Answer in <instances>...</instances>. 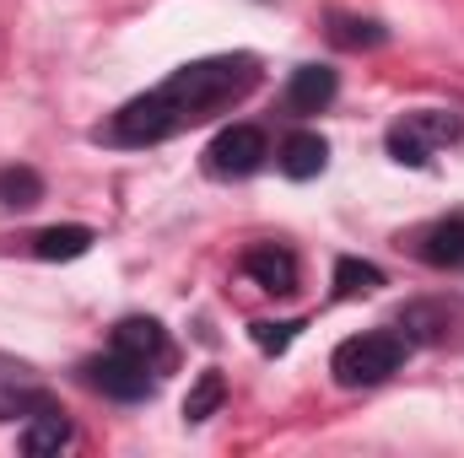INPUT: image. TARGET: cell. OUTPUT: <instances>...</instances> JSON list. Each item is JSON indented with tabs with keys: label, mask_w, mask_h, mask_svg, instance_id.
Here are the masks:
<instances>
[{
	"label": "cell",
	"mask_w": 464,
	"mask_h": 458,
	"mask_svg": "<svg viewBox=\"0 0 464 458\" xmlns=\"http://www.w3.org/2000/svg\"><path fill=\"white\" fill-rule=\"evenodd\" d=\"M71 421L60 415V405H49V410H38V415H27V426H22V453L27 458H49L60 453V448H71Z\"/></svg>",
	"instance_id": "cell-9"
},
{
	"label": "cell",
	"mask_w": 464,
	"mask_h": 458,
	"mask_svg": "<svg viewBox=\"0 0 464 458\" xmlns=\"http://www.w3.org/2000/svg\"><path fill=\"white\" fill-rule=\"evenodd\" d=\"M411 356V340L400 329H372V335H351V340L335 345L330 356V372L341 388H372L383 377H394Z\"/></svg>",
	"instance_id": "cell-2"
},
{
	"label": "cell",
	"mask_w": 464,
	"mask_h": 458,
	"mask_svg": "<svg viewBox=\"0 0 464 458\" xmlns=\"http://www.w3.org/2000/svg\"><path fill=\"white\" fill-rule=\"evenodd\" d=\"M54 399L27 377V367H5L0 372V421H16V415H38L49 410Z\"/></svg>",
	"instance_id": "cell-10"
},
{
	"label": "cell",
	"mask_w": 464,
	"mask_h": 458,
	"mask_svg": "<svg viewBox=\"0 0 464 458\" xmlns=\"http://www.w3.org/2000/svg\"><path fill=\"white\" fill-rule=\"evenodd\" d=\"M416 253H421L427 264H438V270L464 264V216H443V222H432V227L416 237Z\"/></svg>",
	"instance_id": "cell-11"
},
{
	"label": "cell",
	"mask_w": 464,
	"mask_h": 458,
	"mask_svg": "<svg viewBox=\"0 0 464 458\" xmlns=\"http://www.w3.org/2000/svg\"><path fill=\"white\" fill-rule=\"evenodd\" d=\"M114 350L119 356H135V361H157L162 350H168V335H162V324L157 319H119L114 324Z\"/></svg>",
	"instance_id": "cell-12"
},
{
	"label": "cell",
	"mask_w": 464,
	"mask_h": 458,
	"mask_svg": "<svg viewBox=\"0 0 464 458\" xmlns=\"http://www.w3.org/2000/svg\"><path fill=\"white\" fill-rule=\"evenodd\" d=\"M87 383L98 388V394H109L119 405H135V399H151V372H146V361H135V356H103V361H87Z\"/></svg>",
	"instance_id": "cell-5"
},
{
	"label": "cell",
	"mask_w": 464,
	"mask_h": 458,
	"mask_svg": "<svg viewBox=\"0 0 464 458\" xmlns=\"http://www.w3.org/2000/svg\"><path fill=\"white\" fill-rule=\"evenodd\" d=\"M92 248V227H82V222H71V227H44L33 237V253L38 259H49V264H65V259H82Z\"/></svg>",
	"instance_id": "cell-13"
},
{
	"label": "cell",
	"mask_w": 464,
	"mask_h": 458,
	"mask_svg": "<svg viewBox=\"0 0 464 458\" xmlns=\"http://www.w3.org/2000/svg\"><path fill=\"white\" fill-rule=\"evenodd\" d=\"M44 200V178L33 167H0V205L5 211H33Z\"/></svg>",
	"instance_id": "cell-15"
},
{
	"label": "cell",
	"mask_w": 464,
	"mask_h": 458,
	"mask_svg": "<svg viewBox=\"0 0 464 458\" xmlns=\"http://www.w3.org/2000/svg\"><path fill=\"white\" fill-rule=\"evenodd\" d=\"M330 38H335L341 49H372V43H383L389 33H383L378 22H356V16H335V27H330Z\"/></svg>",
	"instance_id": "cell-18"
},
{
	"label": "cell",
	"mask_w": 464,
	"mask_h": 458,
	"mask_svg": "<svg viewBox=\"0 0 464 458\" xmlns=\"http://www.w3.org/2000/svg\"><path fill=\"white\" fill-rule=\"evenodd\" d=\"M243 270H248L254 286H265V291H276V297H292V291H297V259H292L286 248H276V243L248 248V253H243Z\"/></svg>",
	"instance_id": "cell-7"
},
{
	"label": "cell",
	"mask_w": 464,
	"mask_h": 458,
	"mask_svg": "<svg viewBox=\"0 0 464 458\" xmlns=\"http://www.w3.org/2000/svg\"><path fill=\"white\" fill-rule=\"evenodd\" d=\"M324 162H330V146H324V135H314V129L286 135L281 151H276V167H281L286 178H297V184H303V178H319Z\"/></svg>",
	"instance_id": "cell-8"
},
{
	"label": "cell",
	"mask_w": 464,
	"mask_h": 458,
	"mask_svg": "<svg viewBox=\"0 0 464 458\" xmlns=\"http://www.w3.org/2000/svg\"><path fill=\"white\" fill-rule=\"evenodd\" d=\"M335 92H341V81L330 65H297L286 81V109L292 114H324L335 103Z\"/></svg>",
	"instance_id": "cell-6"
},
{
	"label": "cell",
	"mask_w": 464,
	"mask_h": 458,
	"mask_svg": "<svg viewBox=\"0 0 464 458\" xmlns=\"http://www.w3.org/2000/svg\"><path fill=\"white\" fill-rule=\"evenodd\" d=\"M222 399H227V377H222V372H200L195 388L184 394V421H189V426L211 421V415L222 410Z\"/></svg>",
	"instance_id": "cell-14"
},
{
	"label": "cell",
	"mask_w": 464,
	"mask_h": 458,
	"mask_svg": "<svg viewBox=\"0 0 464 458\" xmlns=\"http://www.w3.org/2000/svg\"><path fill=\"white\" fill-rule=\"evenodd\" d=\"M454 140H459V119L443 114V109H416V114H405L400 124H389V157L405 162V167L432 162V151H443Z\"/></svg>",
	"instance_id": "cell-3"
},
{
	"label": "cell",
	"mask_w": 464,
	"mask_h": 458,
	"mask_svg": "<svg viewBox=\"0 0 464 458\" xmlns=\"http://www.w3.org/2000/svg\"><path fill=\"white\" fill-rule=\"evenodd\" d=\"M297 329H303L297 319H286V324H254V345L259 350H286V345L297 340Z\"/></svg>",
	"instance_id": "cell-19"
},
{
	"label": "cell",
	"mask_w": 464,
	"mask_h": 458,
	"mask_svg": "<svg viewBox=\"0 0 464 458\" xmlns=\"http://www.w3.org/2000/svg\"><path fill=\"white\" fill-rule=\"evenodd\" d=\"M265 157H270V140H265L259 124H227L206 146V173L211 178H248V173L265 167Z\"/></svg>",
	"instance_id": "cell-4"
},
{
	"label": "cell",
	"mask_w": 464,
	"mask_h": 458,
	"mask_svg": "<svg viewBox=\"0 0 464 458\" xmlns=\"http://www.w3.org/2000/svg\"><path fill=\"white\" fill-rule=\"evenodd\" d=\"M443 329H449V313H438V308H427V302H411V308L400 313V335H405V340H443Z\"/></svg>",
	"instance_id": "cell-17"
},
{
	"label": "cell",
	"mask_w": 464,
	"mask_h": 458,
	"mask_svg": "<svg viewBox=\"0 0 464 458\" xmlns=\"http://www.w3.org/2000/svg\"><path fill=\"white\" fill-rule=\"evenodd\" d=\"M259 87V60L254 54H211L195 65H179L162 87H151L146 98L124 103L109 129H98V140L109 146H157L189 124H206L232 103H243Z\"/></svg>",
	"instance_id": "cell-1"
},
{
	"label": "cell",
	"mask_w": 464,
	"mask_h": 458,
	"mask_svg": "<svg viewBox=\"0 0 464 458\" xmlns=\"http://www.w3.org/2000/svg\"><path fill=\"white\" fill-rule=\"evenodd\" d=\"M383 286V270L367 259H335V297H372Z\"/></svg>",
	"instance_id": "cell-16"
}]
</instances>
